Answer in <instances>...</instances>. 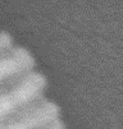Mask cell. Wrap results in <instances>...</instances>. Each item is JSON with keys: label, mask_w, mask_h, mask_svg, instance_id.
I'll list each match as a JSON object with an SVG mask.
<instances>
[{"label": "cell", "mask_w": 123, "mask_h": 129, "mask_svg": "<svg viewBox=\"0 0 123 129\" xmlns=\"http://www.w3.org/2000/svg\"><path fill=\"white\" fill-rule=\"evenodd\" d=\"M12 49V39L7 33H0V55Z\"/></svg>", "instance_id": "7a4b0ae2"}, {"label": "cell", "mask_w": 123, "mask_h": 129, "mask_svg": "<svg viewBox=\"0 0 123 129\" xmlns=\"http://www.w3.org/2000/svg\"><path fill=\"white\" fill-rule=\"evenodd\" d=\"M46 79L40 73H28L22 81L4 93H0V129L2 124L15 111L42 96Z\"/></svg>", "instance_id": "6da1fadb"}]
</instances>
